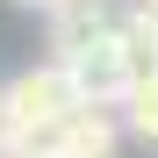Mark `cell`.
<instances>
[{"instance_id":"1","label":"cell","mask_w":158,"mask_h":158,"mask_svg":"<svg viewBox=\"0 0 158 158\" xmlns=\"http://www.w3.org/2000/svg\"><path fill=\"white\" fill-rule=\"evenodd\" d=\"M7 115H15V129H22V151H29L43 129H58L72 108H79V94H72V72L50 58V65H29V72H15L7 86Z\"/></svg>"},{"instance_id":"2","label":"cell","mask_w":158,"mask_h":158,"mask_svg":"<svg viewBox=\"0 0 158 158\" xmlns=\"http://www.w3.org/2000/svg\"><path fill=\"white\" fill-rule=\"evenodd\" d=\"M65 72H72L79 108H122L129 86H137V65H129V50H122V29H108L101 43L79 50V58H65Z\"/></svg>"},{"instance_id":"3","label":"cell","mask_w":158,"mask_h":158,"mask_svg":"<svg viewBox=\"0 0 158 158\" xmlns=\"http://www.w3.org/2000/svg\"><path fill=\"white\" fill-rule=\"evenodd\" d=\"M108 151H115V115L108 108H72L58 129H43L22 158H108Z\"/></svg>"},{"instance_id":"4","label":"cell","mask_w":158,"mask_h":158,"mask_svg":"<svg viewBox=\"0 0 158 158\" xmlns=\"http://www.w3.org/2000/svg\"><path fill=\"white\" fill-rule=\"evenodd\" d=\"M122 108H129V129H137L144 144H158V65H151V72H137V86H129Z\"/></svg>"},{"instance_id":"5","label":"cell","mask_w":158,"mask_h":158,"mask_svg":"<svg viewBox=\"0 0 158 158\" xmlns=\"http://www.w3.org/2000/svg\"><path fill=\"white\" fill-rule=\"evenodd\" d=\"M0 158H22V129L7 115V94H0Z\"/></svg>"},{"instance_id":"6","label":"cell","mask_w":158,"mask_h":158,"mask_svg":"<svg viewBox=\"0 0 158 158\" xmlns=\"http://www.w3.org/2000/svg\"><path fill=\"white\" fill-rule=\"evenodd\" d=\"M22 7H50V15H65V7H86V0H22Z\"/></svg>"}]
</instances>
